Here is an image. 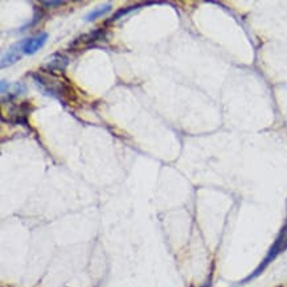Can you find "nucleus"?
<instances>
[{
	"mask_svg": "<svg viewBox=\"0 0 287 287\" xmlns=\"http://www.w3.org/2000/svg\"><path fill=\"white\" fill-rule=\"evenodd\" d=\"M201 287H211V280H209V282H207L205 284H202Z\"/></svg>",
	"mask_w": 287,
	"mask_h": 287,
	"instance_id": "obj_7",
	"label": "nucleus"
},
{
	"mask_svg": "<svg viewBox=\"0 0 287 287\" xmlns=\"http://www.w3.org/2000/svg\"><path fill=\"white\" fill-rule=\"evenodd\" d=\"M64 4H65V2H62V0H56V2H52V0H49V2H41V6H44V7L47 8L60 7V6H64Z\"/></svg>",
	"mask_w": 287,
	"mask_h": 287,
	"instance_id": "obj_6",
	"label": "nucleus"
},
{
	"mask_svg": "<svg viewBox=\"0 0 287 287\" xmlns=\"http://www.w3.org/2000/svg\"><path fill=\"white\" fill-rule=\"evenodd\" d=\"M284 249H287V226L286 225L282 228L280 233L278 234L277 238H275V241H274V243L271 245L270 249H269V252H267L266 257H265L262 262L260 263V266L257 267L256 270L250 274L249 277H246L245 279L241 280V284L248 283V282H250L252 279H254V278H257L258 275H261V274L263 273V270H265V269H266V267L269 266V265H270V263L273 262L275 258H277L278 254L282 253Z\"/></svg>",
	"mask_w": 287,
	"mask_h": 287,
	"instance_id": "obj_1",
	"label": "nucleus"
},
{
	"mask_svg": "<svg viewBox=\"0 0 287 287\" xmlns=\"http://www.w3.org/2000/svg\"><path fill=\"white\" fill-rule=\"evenodd\" d=\"M147 4V3H146ZM146 4H137V6H130V7H127V8H122V10H119V11H116L115 14H114V16L111 17V23L113 21H115V20H118V19H120V17H123V16H126L129 12H131V11H134V10H137V8H140L142 6H146Z\"/></svg>",
	"mask_w": 287,
	"mask_h": 287,
	"instance_id": "obj_5",
	"label": "nucleus"
},
{
	"mask_svg": "<svg viewBox=\"0 0 287 287\" xmlns=\"http://www.w3.org/2000/svg\"><path fill=\"white\" fill-rule=\"evenodd\" d=\"M47 40H48V33H47V32L37 34V36H34V37L21 40V45H23V52H24V55H34L36 52L40 51V49L44 47Z\"/></svg>",
	"mask_w": 287,
	"mask_h": 287,
	"instance_id": "obj_2",
	"label": "nucleus"
},
{
	"mask_svg": "<svg viewBox=\"0 0 287 287\" xmlns=\"http://www.w3.org/2000/svg\"><path fill=\"white\" fill-rule=\"evenodd\" d=\"M23 55H24L23 45H21V41H19L17 44H15L14 47L7 52V55L3 56V58H2V68H6V66H10L12 65V64H15V62L20 60Z\"/></svg>",
	"mask_w": 287,
	"mask_h": 287,
	"instance_id": "obj_3",
	"label": "nucleus"
},
{
	"mask_svg": "<svg viewBox=\"0 0 287 287\" xmlns=\"http://www.w3.org/2000/svg\"><path fill=\"white\" fill-rule=\"evenodd\" d=\"M111 8H113V7H111V4L99 6V7L94 8L92 12H89V14L86 15L85 21H94L96 19H98V17H102L103 15H106L107 12H110V11H111Z\"/></svg>",
	"mask_w": 287,
	"mask_h": 287,
	"instance_id": "obj_4",
	"label": "nucleus"
}]
</instances>
